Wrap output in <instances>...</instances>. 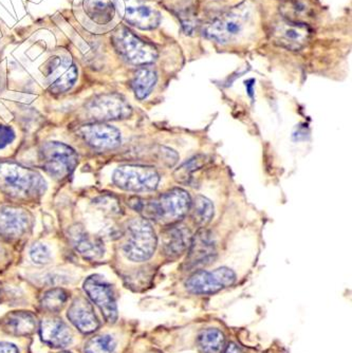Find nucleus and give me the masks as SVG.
Returning <instances> with one entry per match:
<instances>
[{"instance_id":"1","label":"nucleus","mask_w":352,"mask_h":353,"mask_svg":"<svg viewBox=\"0 0 352 353\" xmlns=\"http://www.w3.org/2000/svg\"><path fill=\"white\" fill-rule=\"evenodd\" d=\"M47 190L43 176L15 162H0V190L10 199L30 201L39 199Z\"/></svg>"},{"instance_id":"2","label":"nucleus","mask_w":352,"mask_h":353,"mask_svg":"<svg viewBox=\"0 0 352 353\" xmlns=\"http://www.w3.org/2000/svg\"><path fill=\"white\" fill-rule=\"evenodd\" d=\"M190 203L192 199L186 190L174 188L156 199H136L131 206L142 214L144 219L173 224L188 214Z\"/></svg>"},{"instance_id":"3","label":"nucleus","mask_w":352,"mask_h":353,"mask_svg":"<svg viewBox=\"0 0 352 353\" xmlns=\"http://www.w3.org/2000/svg\"><path fill=\"white\" fill-rule=\"evenodd\" d=\"M251 11L246 3L216 16L204 27V35L218 43L238 41L251 21Z\"/></svg>"},{"instance_id":"4","label":"nucleus","mask_w":352,"mask_h":353,"mask_svg":"<svg viewBox=\"0 0 352 353\" xmlns=\"http://www.w3.org/2000/svg\"><path fill=\"white\" fill-rule=\"evenodd\" d=\"M157 245L158 238L148 220L138 218L128 222L123 252L129 261L135 263L148 261L154 255Z\"/></svg>"},{"instance_id":"5","label":"nucleus","mask_w":352,"mask_h":353,"mask_svg":"<svg viewBox=\"0 0 352 353\" xmlns=\"http://www.w3.org/2000/svg\"><path fill=\"white\" fill-rule=\"evenodd\" d=\"M41 168L57 181L68 179L79 164V157L70 146L63 143L47 142L39 150Z\"/></svg>"},{"instance_id":"6","label":"nucleus","mask_w":352,"mask_h":353,"mask_svg":"<svg viewBox=\"0 0 352 353\" xmlns=\"http://www.w3.org/2000/svg\"><path fill=\"white\" fill-rule=\"evenodd\" d=\"M111 41L120 57L136 66L150 65L158 59V51L152 43L139 39L125 27H117L113 32Z\"/></svg>"},{"instance_id":"7","label":"nucleus","mask_w":352,"mask_h":353,"mask_svg":"<svg viewBox=\"0 0 352 353\" xmlns=\"http://www.w3.org/2000/svg\"><path fill=\"white\" fill-rule=\"evenodd\" d=\"M113 182L126 192H154L160 183V174L149 166L124 165L115 170Z\"/></svg>"},{"instance_id":"8","label":"nucleus","mask_w":352,"mask_h":353,"mask_svg":"<svg viewBox=\"0 0 352 353\" xmlns=\"http://www.w3.org/2000/svg\"><path fill=\"white\" fill-rule=\"evenodd\" d=\"M85 112L90 120L105 123L127 119L131 116L133 109L122 95L103 93L95 95L86 103Z\"/></svg>"},{"instance_id":"9","label":"nucleus","mask_w":352,"mask_h":353,"mask_svg":"<svg viewBox=\"0 0 352 353\" xmlns=\"http://www.w3.org/2000/svg\"><path fill=\"white\" fill-rule=\"evenodd\" d=\"M43 72L48 89L55 94L70 90L79 77V70L72 59L63 55L50 57L43 65Z\"/></svg>"},{"instance_id":"10","label":"nucleus","mask_w":352,"mask_h":353,"mask_svg":"<svg viewBox=\"0 0 352 353\" xmlns=\"http://www.w3.org/2000/svg\"><path fill=\"white\" fill-rule=\"evenodd\" d=\"M119 15L128 25L141 30H154L161 21V14L145 0H115Z\"/></svg>"},{"instance_id":"11","label":"nucleus","mask_w":352,"mask_h":353,"mask_svg":"<svg viewBox=\"0 0 352 353\" xmlns=\"http://www.w3.org/2000/svg\"><path fill=\"white\" fill-rule=\"evenodd\" d=\"M236 281L233 270L222 267L214 271L199 270L186 283V290L193 294H213L231 287Z\"/></svg>"},{"instance_id":"12","label":"nucleus","mask_w":352,"mask_h":353,"mask_svg":"<svg viewBox=\"0 0 352 353\" xmlns=\"http://www.w3.org/2000/svg\"><path fill=\"white\" fill-rule=\"evenodd\" d=\"M309 26L303 23H291L282 19L272 25L270 37L278 47L287 50H302L311 37Z\"/></svg>"},{"instance_id":"13","label":"nucleus","mask_w":352,"mask_h":353,"mask_svg":"<svg viewBox=\"0 0 352 353\" xmlns=\"http://www.w3.org/2000/svg\"><path fill=\"white\" fill-rule=\"evenodd\" d=\"M84 291L102 311L107 322L115 323L117 319V303L110 285L99 275H91L84 283Z\"/></svg>"},{"instance_id":"14","label":"nucleus","mask_w":352,"mask_h":353,"mask_svg":"<svg viewBox=\"0 0 352 353\" xmlns=\"http://www.w3.org/2000/svg\"><path fill=\"white\" fill-rule=\"evenodd\" d=\"M79 134L88 145L95 150H115L121 145L120 130L105 123L83 125L79 130Z\"/></svg>"},{"instance_id":"15","label":"nucleus","mask_w":352,"mask_h":353,"mask_svg":"<svg viewBox=\"0 0 352 353\" xmlns=\"http://www.w3.org/2000/svg\"><path fill=\"white\" fill-rule=\"evenodd\" d=\"M33 218L23 208L15 206L0 208V235L9 239L23 237L32 229Z\"/></svg>"},{"instance_id":"16","label":"nucleus","mask_w":352,"mask_h":353,"mask_svg":"<svg viewBox=\"0 0 352 353\" xmlns=\"http://www.w3.org/2000/svg\"><path fill=\"white\" fill-rule=\"evenodd\" d=\"M186 259L188 270L200 269L210 265L216 259L217 251L210 232L201 230L193 237Z\"/></svg>"},{"instance_id":"17","label":"nucleus","mask_w":352,"mask_h":353,"mask_svg":"<svg viewBox=\"0 0 352 353\" xmlns=\"http://www.w3.org/2000/svg\"><path fill=\"white\" fill-rule=\"evenodd\" d=\"M69 240L75 251L88 261H99L105 254L104 243L101 238L91 235L81 225H75L69 230Z\"/></svg>"},{"instance_id":"18","label":"nucleus","mask_w":352,"mask_h":353,"mask_svg":"<svg viewBox=\"0 0 352 353\" xmlns=\"http://www.w3.org/2000/svg\"><path fill=\"white\" fill-rule=\"evenodd\" d=\"M192 239V234L186 225L170 224L162 233L163 253L168 259H177L190 248Z\"/></svg>"},{"instance_id":"19","label":"nucleus","mask_w":352,"mask_h":353,"mask_svg":"<svg viewBox=\"0 0 352 353\" xmlns=\"http://www.w3.org/2000/svg\"><path fill=\"white\" fill-rule=\"evenodd\" d=\"M67 316L81 332L86 334L95 332L99 328V319L93 311L92 306L84 297H79L71 303Z\"/></svg>"},{"instance_id":"20","label":"nucleus","mask_w":352,"mask_h":353,"mask_svg":"<svg viewBox=\"0 0 352 353\" xmlns=\"http://www.w3.org/2000/svg\"><path fill=\"white\" fill-rule=\"evenodd\" d=\"M41 336L43 343L55 348L68 346L72 334L68 326L59 319H46L41 324Z\"/></svg>"},{"instance_id":"21","label":"nucleus","mask_w":352,"mask_h":353,"mask_svg":"<svg viewBox=\"0 0 352 353\" xmlns=\"http://www.w3.org/2000/svg\"><path fill=\"white\" fill-rule=\"evenodd\" d=\"M37 317L30 312L17 311L9 313L3 319V328L6 332L15 336H27L37 329Z\"/></svg>"},{"instance_id":"22","label":"nucleus","mask_w":352,"mask_h":353,"mask_svg":"<svg viewBox=\"0 0 352 353\" xmlns=\"http://www.w3.org/2000/svg\"><path fill=\"white\" fill-rule=\"evenodd\" d=\"M84 11L93 23L107 25L113 19L115 3L111 0H84Z\"/></svg>"},{"instance_id":"23","label":"nucleus","mask_w":352,"mask_h":353,"mask_svg":"<svg viewBox=\"0 0 352 353\" xmlns=\"http://www.w3.org/2000/svg\"><path fill=\"white\" fill-rule=\"evenodd\" d=\"M156 71L149 68H141L137 70L131 79L130 86L133 93L139 100H144L154 90L157 84Z\"/></svg>"},{"instance_id":"24","label":"nucleus","mask_w":352,"mask_h":353,"mask_svg":"<svg viewBox=\"0 0 352 353\" xmlns=\"http://www.w3.org/2000/svg\"><path fill=\"white\" fill-rule=\"evenodd\" d=\"M197 344L202 353H224L226 350V338L218 329L208 328L201 331Z\"/></svg>"},{"instance_id":"25","label":"nucleus","mask_w":352,"mask_h":353,"mask_svg":"<svg viewBox=\"0 0 352 353\" xmlns=\"http://www.w3.org/2000/svg\"><path fill=\"white\" fill-rule=\"evenodd\" d=\"M282 19L291 23L307 25L308 19L311 17L309 8L298 0H288L280 6Z\"/></svg>"},{"instance_id":"26","label":"nucleus","mask_w":352,"mask_h":353,"mask_svg":"<svg viewBox=\"0 0 352 353\" xmlns=\"http://www.w3.org/2000/svg\"><path fill=\"white\" fill-rule=\"evenodd\" d=\"M192 219L198 227H206L214 217V205L211 200L204 196H197L192 200L190 208Z\"/></svg>"},{"instance_id":"27","label":"nucleus","mask_w":352,"mask_h":353,"mask_svg":"<svg viewBox=\"0 0 352 353\" xmlns=\"http://www.w3.org/2000/svg\"><path fill=\"white\" fill-rule=\"evenodd\" d=\"M68 301L67 291L55 288L47 291L41 299V307L49 312H59Z\"/></svg>"},{"instance_id":"28","label":"nucleus","mask_w":352,"mask_h":353,"mask_svg":"<svg viewBox=\"0 0 352 353\" xmlns=\"http://www.w3.org/2000/svg\"><path fill=\"white\" fill-rule=\"evenodd\" d=\"M85 353H117V344L109 335H99L88 341Z\"/></svg>"},{"instance_id":"29","label":"nucleus","mask_w":352,"mask_h":353,"mask_svg":"<svg viewBox=\"0 0 352 353\" xmlns=\"http://www.w3.org/2000/svg\"><path fill=\"white\" fill-rule=\"evenodd\" d=\"M30 256L37 265H47L51 261V252L43 243H35L30 249Z\"/></svg>"},{"instance_id":"30","label":"nucleus","mask_w":352,"mask_h":353,"mask_svg":"<svg viewBox=\"0 0 352 353\" xmlns=\"http://www.w3.org/2000/svg\"><path fill=\"white\" fill-rule=\"evenodd\" d=\"M15 132L9 125L0 124V150L7 148L15 140Z\"/></svg>"},{"instance_id":"31","label":"nucleus","mask_w":352,"mask_h":353,"mask_svg":"<svg viewBox=\"0 0 352 353\" xmlns=\"http://www.w3.org/2000/svg\"><path fill=\"white\" fill-rule=\"evenodd\" d=\"M204 157L202 158H197L192 159L190 161H188V163L184 164V165L181 166L180 170H178L179 174L180 176H178L179 179H181L182 176H186V174H190V172H195V170H198L202 166V160H204Z\"/></svg>"},{"instance_id":"32","label":"nucleus","mask_w":352,"mask_h":353,"mask_svg":"<svg viewBox=\"0 0 352 353\" xmlns=\"http://www.w3.org/2000/svg\"><path fill=\"white\" fill-rule=\"evenodd\" d=\"M0 353H19V351L13 344L1 343L0 344Z\"/></svg>"},{"instance_id":"33","label":"nucleus","mask_w":352,"mask_h":353,"mask_svg":"<svg viewBox=\"0 0 352 353\" xmlns=\"http://www.w3.org/2000/svg\"><path fill=\"white\" fill-rule=\"evenodd\" d=\"M224 353H244L239 347L236 346L235 344H230L226 346V350Z\"/></svg>"},{"instance_id":"34","label":"nucleus","mask_w":352,"mask_h":353,"mask_svg":"<svg viewBox=\"0 0 352 353\" xmlns=\"http://www.w3.org/2000/svg\"><path fill=\"white\" fill-rule=\"evenodd\" d=\"M63 353H70V352H63Z\"/></svg>"}]
</instances>
